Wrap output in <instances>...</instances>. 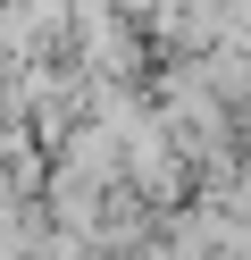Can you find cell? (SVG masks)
Instances as JSON below:
<instances>
[{"label":"cell","mask_w":251,"mask_h":260,"mask_svg":"<svg viewBox=\"0 0 251 260\" xmlns=\"http://www.w3.org/2000/svg\"><path fill=\"white\" fill-rule=\"evenodd\" d=\"M134 260H176V252H134Z\"/></svg>","instance_id":"6da1fadb"}]
</instances>
